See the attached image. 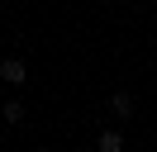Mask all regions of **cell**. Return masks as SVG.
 Listing matches in <instances>:
<instances>
[{"instance_id":"3957f363","label":"cell","mask_w":157,"mask_h":152,"mask_svg":"<svg viewBox=\"0 0 157 152\" xmlns=\"http://www.w3.org/2000/svg\"><path fill=\"white\" fill-rule=\"evenodd\" d=\"M24 119H29L24 100H5V109H0V124H24Z\"/></svg>"},{"instance_id":"ba28073f","label":"cell","mask_w":157,"mask_h":152,"mask_svg":"<svg viewBox=\"0 0 157 152\" xmlns=\"http://www.w3.org/2000/svg\"><path fill=\"white\" fill-rule=\"evenodd\" d=\"M152 5H157V0H152Z\"/></svg>"},{"instance_id":"7a4b0ae2","label":"cell","mask_w":157,"mask_h":152,"mask_svg":"<svg viewBox=\"0 0 157 152\" xmlns=\"http://www.w3.org/2000/svg\"><path fill=\"white\" fill-rule=\"evenodd\" d=\"M109 114H114V119H133V95L114 90V95H109Z\"/></svg>"},{"instance_id":"5b68a950","label":"cell","mask_w":157,"mask_h":152,"mask_svg":"<svg viewBox=\"0 0 157 152\" xmlns=\"http://www.w3.org/2000/svg\"><path fill=\"white\" fill-rule=\"evenodd\" d=\"M152 52H157V38H152Z\"/></svg>"},{"instance_id":"52a82bcc","label":"cell","mask_w":157,"mask_h":152,"mask_svg":"<svg viewBox=\"0 0 157 152\" xmlns=\"http://www.w3.org/2000/svg\"><path fill=\"white\" fill-rule=\"evenodd\" d=\"M0 128H5V124H0Z\"/></svg>"},{"instance_id":"8992f818","label":"cell","mask_w":157,"mask_h":152,"mask_svg":"<svg viewBox=\"0 0 157 152\" xmlns=\"http://www.w3.org/2000/svg\"><path fill=\"white\" fill-rule=\"evenodd\" d=\"M119 5H128V0H119Z\"/></svg>"},{"instance_id":"6da1fadb","label":"cell","mask_w":157,"mask_h":152,"mask_svg":"<svg viewBox=\"0 0 157 152\" xmlns=\"http://www.w3.org/2000/svg\"><path fill=\"white\" fill-rule=\"evenodd\" d=\"M0 81L5 86H24L29 81V66H24L19 57H5V62H0Z\"/></svg>"},{"instance_id":"277c9868","label":"cell","mask_w":157,"mask_h":152,"mask_svg":"<svg viewBox=\"0 0 157 152\" xmlns=\"http://www.w3.org/2000/svg\"><path fill=\"white\" fill-rule=\"evenodd\" d=\"M100 152H124V133H119V128H105V133H100Z\"/></svg>"}]
</instances>
